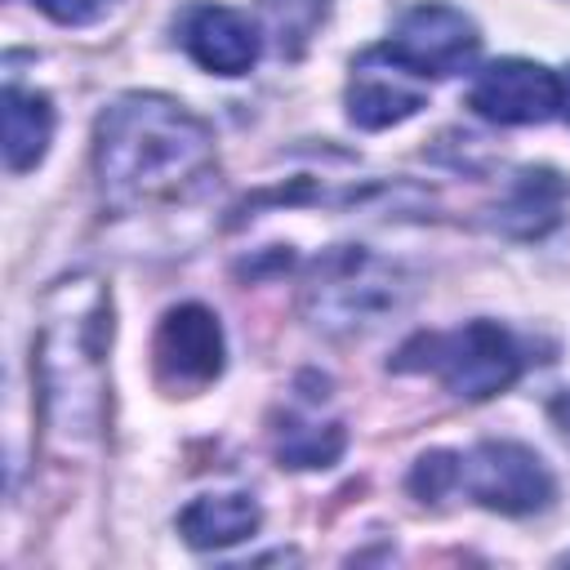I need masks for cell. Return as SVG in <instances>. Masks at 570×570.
Wrapping results in <instances>:
<instances>
[{"mask_svg": "<svg viewBox=\"0 0 570 570\" xmlns=\"http://www.w3.org/2000/svg\"><path fill=\"white\" fill-rule=\"evenodd\" d=\"M183 49L214 76H245L258 62V27L227 4H196L183 22Z\"/></svg>", "mask_w": 570, "mask_h": 570, "instance_id": "obj_10", "label": "cell"}, {"mask_svg": "<svg viewBox=\"0 0 570 570\" xmlns=\"http://www.w3.org/2000/svg\"><path fill=\"white\" fill-rule=\"evenodd\" d=\"M557 80H561V116L570 120V67H566V71H561Z\"/></svg>", "mask_w": 570, "mask_h": 570, "instance_id": "obj_19", "label": "cell"}, {"mask_svg": "<svg viewBox=\"0 0 570 570\" xmlns=\"http://www.w3.org/2000/svg\"><path fill=\"white\" fill-rule=\"evenodd\" d=\"M107 347H111V294L102 289L98 276L62 281L45 298V325L36 338L45 428L62 450L89 445L102 428Z\"/></svg>", "mask_w": 570, "mask_h": 570, "instance_id": "obj_2", "label": "cell"}, {"mask_svg": "<svg viewBox=\"0 0 570 570\" xmlns=\"http://www.w3.org/2000/svg\"><path fill=\"white\" fill-rule=\"evenodd\" d=\"M263 521V508L254 494L240 490H218V494H200L178 512V534L183 543L200 548V552H218L232 548L240 539H249Z\"/></svg>", "mask_w": 570, "mask_h": 570, "instance_id": "obj_12", "label": "cell"}, {"mask_svg": "<svg viewBox=\"0 0 570 570\" xmlns=\"http://www.w3.org/2000/svg\"><path fill=\"white\" fill-rule=\"evenodd\" d=\"M459 490L490 512L530 517L552 503L557 481L534 450L517 441H481L476 450L459 454Z\"/></svg>", "mask_w": 570, "mask_h": 570, "instance_id": "obj_5", "label": "cell"}, {"mask_svg": "<svg viewBox=\"0 0 570 570\" xmlns=\"http://www.w3.org/2000/svg\"><path fill=\"white\" fill-rule=\"evenodd\" d=\"M325 13L330 0H263V18L281 53H303V45L325 22Z\"/></svg>", "mask_w": 570, "mask_h": 570, "instance_id": "obj_15", "label": "cell"}, {"mask_svg": "<svg viewBox=\"0 0 570 570\" xmlns=\"http://www.w3.org/2000/svg\"><path fill=\"white\" fill-rule=\"evenodd\" d=\"M468 102L476 116L494 125H543L561 111V80L539 62L499 58L485 71H476Z\"/></svg>", "mask_w": 570, "mask_h": 570, "instance_id": "obj_7", "label": "cell"}, {"mask_svg": "<svg viewBox=\"0 0 570 570\" xmlns=\"http://www.w3.org/2000/svg\"><path fill=\"white\" fill-rule=\"evenodd\" d=\"M347 445V432L338 419H316V414H285L276 428V459L281 468H330Z\"/></svg>", "mask_w": 570, "mask_h": 570, "instance_id": "obj_14", "label": "cell"}, {"mask_svg": "<svg viewBox=\"0 0 570 570\" xmlns=\"http://www.w3.org/2000/svg\"><path fill=\"white\" fill-rule=\"evenodd\" d=\"M552 419H557V428L570 436V392H561V396L552 401Z\"/></svg>", "mask_w": 570, "mask_h": 570, "instance_id": "obj_18", "label": "cell"}, {"mask_svg": "<svg viewBox=\"0 0 570 570\" xmlns=\"http://www.w3.org/2000/svg\"><path fill=\"white\" fill-rule=\"evenodd\" d=\"M414 294V281L374 249L347 245L321 258L316 276L307 281V316L316 330L352 338L387 325Z\"/></svg>", "mask_w": 570, "mask_h": 570, "instance_id": "obj_3", "label": "cell"}, {"mask_svg": "<svg viewBox=\"0 0 570 570\" xmlns=\"http://www.w3.org/2000/svg\"><path fill=\"white\" fill-rule=\"evenodd\" d=\"M476 49H481L476 22L454 4H414L396 22V36L387 40V53L423 80L468 71Z\"/></svg>", "mask_w": 570, "mask_h": 570, "instance_id": "obj_6", "label": "cell"}, {"mask_svg": "<svg viewBox=\"0 0 570 570\" xmlns=\"http://www.w3.org/2000/svg\"><path fill=\"white\" fill-rule=\"evenodd\" d=\"M111 4H116V0H36V9L49 13V18L62 22V27H89V22H98Z\"/></svg>", "mask_w": 570, "mask_h": 570, "instance_id": "obj_17", "label": "cell"}, {"mask_svg": "<svg viewBox=\"0 0 570 570\" xmlns=\"http://www.w3.org/2000/svg\"><path fill=\"white\" fill-rule=\"evenodd\" d=\"M53 138V107L36 89H4V165L9 174H27L45 160Z\"/></svg>", "mask_w": 570, "mask_h": 570, "instance_id": "obj_13", "label": "cell"}, {"mask_svg": "<svg viewBox=\"0 0 570 570\" xmlns=\"http://www.w3.org/2000/svg\"><path fill=\"white\" fill-rule=\"evenodd\" d=\"M428 102L423 76H414L405 62L387 53V45H374L356 58L347 80V120L361 129H387L410 120Z\"/></svg>", "mask_w": 570, "mask_h": 570, "instance_id": "obj_9", "label": "cell"}, {"mask_svg": "<svg viewBox=\"0 0 570 570\" xmlns=\"http://www.w3.org/2000/svg\"><path fill=\"white\" fill-rule=\"evenodd\" d=\"M94 169L116 209L183 200L214 178V138L174 98L125 94L98 116Z\"/></svg>", "mask_w": 570, "mask_h": 570, "instance_id": "obj_1", "label": "cell"}, {"mask_svg": "<svg viewBox=\"0 0 570 570\" xmlns=\"http://www.w3.org/2000/svg\"><path fill=\"white\" fill-rule=\"evenodd\" d=\"M566 196H570V187H566V178L557 169H521L508 183L503 200L494 205V227L503 236L534 240V236H543V232H552L561 223Z\"/></svg>", "mask_w": 570, "mask_h": 570, "instance_id": "obj_11", "label": "cell"}, {"mask_svg": "<svg viewBox=\"0 0 570 570\" xmlns=\"http://www.w3.org/2000/svg\"><path fill=\"white\" fill-rule=\"evenodd\" d=\"M521 347L499 321H468L450 334H419L392 361V370L436 374L463 401H490L521 374Z\"/></svg>", "mask_w": 570, "mask_h": 570, "instance_id": "obj_4", "label": "cell"}, {"mask_svg": "<svg viewBox=\"0 0 570 570\" xmlns=\"http://www.w3.org/2000/svg\"><path fill=\"white\" fill-rule=\"evenodd\" d=\"M156 374L174 392H200L223 374V325L209 307H169L156 330Z\"/></svg>", "mask_w": 570, "mask_h": 570, "instance_id": "obj_8", "label": "cell"}, {"mask_svg": "<svg viewBox=\"0 0 570 570\" xmlns=\"http://www.w3.org/2000/svg\"><path fill=\"white\" fill-rule=\"evenodd\" d=\"M405 485H410V494L423 499V503L445 499L450 490H459V454H450V450H428V454L410 468Z\"/></svg>", "mask_w": 570, "mask_h": 570, "instance_id": "obj_16", "label": "cell"}]
</instances>
